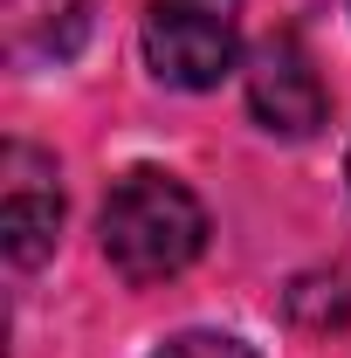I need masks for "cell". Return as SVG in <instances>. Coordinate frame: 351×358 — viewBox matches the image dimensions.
Instances as JSON below:
<instances>
[{"instance_id": "obj_5", "label": "cell", "mask_w": 351, "mask_h": 358, "mask_svg": "<svg viewBox=\"0 0 351 358\" xmlns=\"http://www.w3.org/2000/svg\"><path fill=\"white\" fill-rule=\"evenodd\" d=\"M89 28V0H7V48L42 62V55H69Z\"/></svg>"}, {"instance_id": "obj_3", "label": "cell", "mask_w": 351, "mask_h": 358, "mask_svg": "<svg viewBox=\"0 0 351 358\" xmlns=\"http://www.w3.org/2000/svg\"><path fill=\"white\" fill-rule=\"evenodd\" d=\"M248 110L275 138H310L331 117V90H324V76L296 35H268L248 55Z\"/></svg>"}, {"instance_id": "obj_7", "label": "cell", "mask_w": 351, "mask_h": 358, "mask_svg": "<svg viewBox=\"0 0 351 358\" xmlns=\"http://www.w3.org/2000/svg\"><path fill=\"white\" fill-rule=\"evenodd\" d=\"M345 173H351V159H345Z\"/></svg>"}, {"instance_id": "obj_1", "label": "cell", "mask_w": 351, "mask_h": 358, "mask_svg": "<svg viewBox=\"0 0 351 358\" xmlns=\"http://www.w3.org/2000/svg\"><path fill=\"white\" fill-rule=\"evenodd\" d=\"M103 262L117 268L124 282H166L179 268L200 262V248H207V207L193 200V186L173 173H159V166H138L110 186V200H103Z\"/></svg>"}, {"instance_id": "obj_6", "label": "cell", "mask_w": 351, "mask_h": 358, "mask_svg": "<svg viewBox=\"0 0 351 358\" xmlns=\"http://www.w3.org/2000/svg\"><path fill=\"white\" fill-rule=\"evenodd\" d=\"M152 358H255L241 338H227V331H186V338H173L166 352H152Z\"/></svg>"}, {"instance_id": "obj_4", "label": "cell", "mask_w": 351, "mask_h": 358, "mask_svg": "<svg viewBox=\"0 0 351 358\" xmlns=\"http://www.w3.org/2000/svg\"><path fill=\"white\" fill-rule=\"evenodd\" d=\"M55 227H62L55 159L35 152V145H7L0 152V241H7V262L35 268L55 248Z\"/></svg>"}, {"instance_id": "obj_2", "label": "cell", "mask_w": 351, "mask_h": 358, "mask_svg": "<svg viewBox=\"0 0 351 358\" xmlns=\"http://www.w3.org/2000/svg\"><path fill=\"white\" fill-rule=\"evenodd\" d=\"M241 55V0H145V62L173 90H214Z\"/></svg>"}]
</instances>
